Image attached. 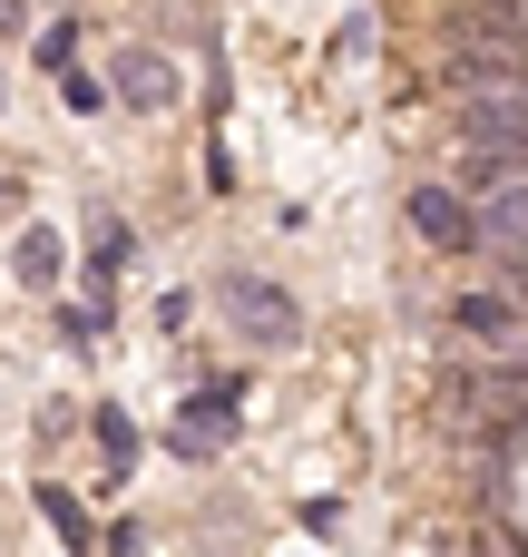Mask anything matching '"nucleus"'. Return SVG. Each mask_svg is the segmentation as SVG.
Wrapping results in <instances>:
<instances>
[{
	"instance_id": "9",
	"label": "nucleus",
	"mask_w": 528,
	"mask_h": 557,
	"mask_svg": "<svg viewBox=\"0 0 528 557\" xmlns=\"http://www.w3.org/2000/svg\"><path fill=\"white\" fill-rule=\"evenodd\" d=\"M108 98H118V88H98V78H88V69H69V108H78V117H98V108H108Z\"/></svg>"
},
{
	"instance_id": "11",
	"label": "nucleus",
	"mask_w": 528,
	"mask_h": 557,
	"mask_svg": "<svg viewBox=\"0 0 528 557\" xmlns=\"http://www.w3.org/2000/svg\"><path fill=\"white\" fill-rule=\"evenodd\" d=\"M108 557H147V529L127 519V529H108Z\"/></svg>"
},
{
	"instance_id": "4",
	"label": "nucleus",
	"mask_w": 528,
	"mask_h": 557,
	"mask_svg": "<svg viewBox=\"0 0 528 557\" xmlns=\"http://www.w3.org/2000/svg\"><path fill=\"white\" fill-rule=\"evenodd\" d=\"M480 255H500V264H519V255H528V176L480 196Z\"/></svg>"
},
{
	"instance_id": "6",
	"label": "nucleus",
	"mask_w": 528,
	"mask_h": 557,
	"mask_svg": "<svg viewBox=\"0 0 528 557\" xmlns=\"http://www.w3.org/2000/svg\"><path fill=\"white\" fill-rule=\"evenodd\" d=\"M10 274H20L29 294H39V284H59V245H49V235H20V245H10Z\"/></svg>"
},
{
	"instance_id": "5",
	"label": "nucleus",
	"mask_w": 528,
	"mask_h": 557,
	"mask_svg": "<svg viewBox=\"0 0 528 557\" xmlns=\"http://www.w3.org/2000/svg\"><path fill=\"white\" fill-rule=\"evenodd\" d=\"M118 98H127L137 117H157V108H176V69H167L157 49H127V59H118Z\"/></svg>"
},
{
	"instance_id": "3",
	"label": "nucleus",
	"mask_w": 528,
	"mask_h": 557,
	"mask_svg": "<svg viewBox=\"0 0 528 557\" xmlns=\"http://www.w3.org/2000/svg\"><path fill=\"white\" fill-rule=\"evenodd\" d=\"M216 304L235 313V333H245V343H294V323H304V313H294V294H274L265 274H225V284H216Z\"/></svg>"
},
{
	"instance_id": "8",
	"label": "nucleus",
	"mask_w": 528,
	"mask_h": 557,
	"mask_svg": "<svg viewBox=\"0 0 528 557\" xmlns=\"http://www.w3.org/2000/svg\"><path fill=\"white\" fill-rule=\"evenodd\" d=\"M39 509H49V519H59V539H88V509H78V499H69V490H39Z\"/></svg>"
},
{
	"instance_id": "1",
	"label": "nucleus",
	"mask_w": 528,
	"mask_h": 557,
	"mask_svg": "<svg viewBox=\"0 0 528 557\" xmlns=\"http://www.w3.org/2000/svg\"><path fill=\"white\" fill-rule=\"evenodd\" d=\"M451 333L480 343V352H519L528 343V304L509 294V284H470V294L451 304Z\"/></svg>"
},
{
	"instance_id": "7",
	"label": "nucleus",
	"mask_w": 528,
	"mask_h": 557,
	"mask_svg": "<svg viewBox=\"0 0 528 557\" xmlns=\"http://www.w3.org/2000/svg\"><path fill=\"white\" fill-rule=\"evenodd\" d=\"M98 450H108V460H118V470H127V460H137V431H127V421H118V411H98Z\"/></svg>"
},
{
	"instance_id": "2",
	"label": "nucleus",
	"mask_w": 528,
	"mask_h": 557,
	"mask_svg": "<svg viewBox=\"0 0 528 557\" xmlns=\"http://www.w3.org/2000/svg\"><path fill=\"white\" fill-rule=\"evenodd\" d=\"M402 215H412L421 245H441V255H480V206H470V196H451V186H412Z\"/></svg>"
},
{
	"instance_id": "10",
	"label": "nucleus",
	"mask_w": 528,
	"mask_h": 557,
	"mask_svg": "<svg viewBox=\"0 0 528 557\" xmlns=\"http://www.w3.org/2000/svg\"><path fill=\"white\" fill-rule=\"evenodd\" d=\"M69 49H78V20H49V29H39V69H49V59H69Z\"/></svg>"
}]
</instances>
